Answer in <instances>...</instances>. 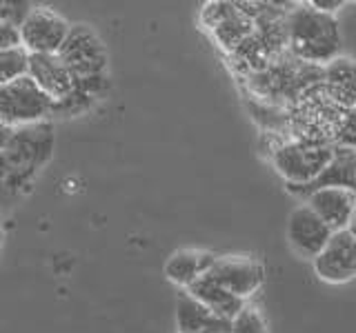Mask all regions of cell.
Returning a JSON list of instances; mask_svg holds the SVG:
<instances>
[{"mask_svg": "<svg viewBox=\"0 0 356 333\" xmlns=\"http://www.w3.org/2000/svg\"><path fill=\"white\" fill-rule=\"evenodd\" d=\"M29 9H31V5H27V3H0V22L20 27L22 20L27 18Z\"/></svg>", "mask_w": 356, "mask_h": 333, "instance_id": "44dd1931", "label": "cell"}, {"mask_svg": "<svg viewBox=\"0 0 356 333\" xmlns=\"http://www.w3.org/2000/svg\"><path fill=\"white\" fill-rule=\"evenodd\" d=\"M70 22L49 7H31L18 27L20 44L27 53H58L70 33Z\"/></svg>", "mask_w": 356, "mask_h": 333, "instance_id": "ba28073f", "label": "cell"}, {"mask_svg": "<svg viewBox=\"0 0 356 333\" xmlns=\"http://www.w3.org/2000/svg\"><path fill=\"white\" fill-rule=\"evenodd\" d=\"M229 333H267V322L259 309L245 302L238 314L229 320Z\"/></svg>", "mask_w": 356, "mask_h": 333, "instance_id": "d6986e66", "label": "cell"}, {"mask_svg": "<svg viewBox=\"0 0 356 333\" xmlns=\"http://www.w3.org/2000/svg\"><path fill=\"white\" fill-rule=\"evenodd\" d=\"M305 205L332 231H343L350 227L354 205H356V194L341 187H321L305 196Z\"/></svg>", "mask_w": 356, "mask_h": 333, "instance_id": "7c38bea8", "label": "cell"}, {"mask_svg": "<svg viewBox=\"0 0 356 333\" xmlns=\"http://www.w3.org/2000/svg\"><path fill=\"white\" fill-rule=\"evenodd\" d=\"M207 275L225 291L248 302L265 282V266L250 255H222L209 266Z\"/></svg>", "mask_w": 356, "mask_h": 333, "instance_id": "9c48e42d", "label": "cell"}, {"mask_svg": "<svg viewBox=\"0 0 356 333\" xmlns=\"http://www.w3.org/2000/svg\"><path fill=\"white\" fill-rule=\"evenodd\" d=\"M321 80V67L307 65L285 51L265 69L250 76V87L267 105L292 107L309 87Z\"/></svg>", "mask_w": 356, "mask_h": 333, "instance_id": "7a4b0ae2", "label": "cell"}, {"mask_svg": "<svg viewBox=\"0 0 356 333\" xmlns=\"http://www.w3.org/2000/svg\"><path fill=\"white\" fill-rule=\"evenodd\" d=\"M185 291L192 298H196L200 305H205L214 316L225 318V320H232L245 305V300L225 291V289H222L218 282L211 280L207 273L200 275L196 282H192L185 289Z\"/></svg>", "mask_w": 356, "mask_h": 333, "instance_id": "e0dca14e", "label": "cell"}, {"mask_svg": "<svg viewBox=\"0 0 356 333\" xmlns=\"http://www.w3.org/2000/svg\"><path fill=\"white\" fill-rule=\"evenodd\" d=\"M11 131L14 129H9V127H5L3 122H0V149L5 147V144L9 142V138H11Z\"/></svg>", "mask_w": 356, "mask_h": 333, "instance_id": "cb8c5ba5", "label": "cell"}, {"mask_svg": "<svg viewBox=\"0 0 356 333\" xmlns=\"http://www.w3.org/2000/svg\"><path fill=\"white\" fill-rule=\"evenodd\" d=\"M11 47H20V31L14 25L0 22V51L11 49Z\"/></svg>", "mask_w": 356, "mask_h": 333, "instance_id": "7402d4cb", "label": "cell"}, {"mask_svg": "<svg viewBox=\"0 0 356 333\" xmlns=\"http://www.w3.org/2000/svg\"><path fill=\"white\" fill-rule=\"evenodd\" d=\"M321 89L343 111L356 109V60L339 56L321 67Z\"/></svg>", "mask_w": 356, "mask_h": 333, "instance_id": "5bb4252c", "label": "cell"}, {"mask_svg": "<svg viewBox=\"0 0 356 333\" xmlns=\"http://www.w3.org/2000/svg\"><path fill=\"white\" fill-rule=\"evenodd\" d=\"M216 255L209 251L198 249H178L170 255V260L165 262V275L167 280L174 284L187 289L192 282H196L200 275L209 271V266L214 264Z\"/></svg>", "mask_w": 356, "mask_h": 333, "instance_id": "2e32d148", "label": "cell"}, {"mask_svg": "<svg viewBox=\"0 0 356 333\" xmlns=\"http://www.w3.org/2000/svg\"><path fill=\"white\" fill-rule=\"evenodd\" d=\"M27 76L54 103H60L74 92V78L58 58V53H29Z\"/></svg>", "mask_w": 356, "mask_h": 333, "instance_id": "4fadbf2b", "label": "cell"}, {"mask_svg": "<svg viewBox=\"0 0 356 333\" xmlns=\"http://www.w3.org/2000/svg\"><path fill=\"white\" fill-rule=\"evenodd\" d=\"M321 83V80H318ZM309 87L287 111V125L296 140L334 144L345 111L323 94L321 85Z\"/></svg>", "mask_w": 356, "mask_h": 333, "instance_id": "3957f363", "label": "cell"}, {"mask_svg": "<svg viewBox=\"0 0 356 333\" xmlns=\"http://www.w3.org/2000/svg\"><path fill=\"white\" fill-rule=\"evenodd\" d=\"M54 114V100L29 76L0 85V122L9 129L38 125Z\"/></svg>", "mask_w": 356, "mask_h": 333, "instance_id": "5b68a950", "label": "cell"}, {"mask_svg": "<svg viewBox=\"0 0 356 333\" xmlns=\"http://www.w3.org/2000/svg\"><path fill=\"white\" fill-rule=\"evenodd\" d=\"M332 229L305 203L298 205L287 218L285 236L292 251L305 260H314L332 238Z\"/></svg>", "mask_w": 356, "mask_h": 333, "instance_id": "8fae6325", "label": "cell"}, {"mask_svg": "<svg viewBox=\"0 0 356 333\" xmlns=\"http://www.w3.org/2000/svg\"><path fill=\"white\" fill-rule=\"evenodd\" d=\"M314 273L327 284H345L356 278V236L350 229L334 231L314 260Z\"/></svg>", "mask_w": 356, "mask_h": 333, "instance_id": "30bf717a", "label": "cell"}, {"mask_svg": "<svg viewBox=\"0 0 356 333\" xmlns=\"http://www.w3.org/2000/svg\"><path fill=\"white\" fill-rule=\"evenodd\" d=\"M58 58L70 69L74 83L87 78L107 76L105 44L87 25H74L58 49Z\"/></svg>", "mask_w": 356, "mask_h": 333, "instance_id": "8992f818", "label": "cell"}, {"mask_svg": "<svg viewBox=\"0 0 356 333\" xmlns=\"http://www.w3.org/2000/svg\"><path fill=\"white\" fill-rule=\"evenodd\" d=\"M307 5H309L312 9L321 11V14L334 16L343 5H348V0H312V3H307Z\"/></svg>", "mask_w": 356, "mask_h": 333, "instance_id": "603a6c76", "label": "cell"}, {"mask_svg": "<svg viewBox=\"0 0 356 333\" xmlns=\"http://www.w3.org/2000/svg\"><path fill=\"white\" fill-rule=\"evenodd\" d=\"M334 147H348L356 151V109L345 111L337 138H334Z\"/></svg>", "mask_w": 356, "mask_h": 333, "instance_id": "ffe728a7", "label": "cell"}, {"mask_svg": "<svg viewBox=\"0 0 356 333\" xmlns=\"http://www.w3.org/2000/svg\"><path fill=\"white\" fill-rule=\"evenodd\" d=\"M287 51L314 67H325L341 51V29L334 16L321 14L309 5H298L285 18Z\"/></svg>", "mask_w": 356, "mask_h": 333, "instance_id": "6da1fadb", "label": "cell"}, {"mask_svg": "<svg viewBox=\"0 0 356 333\" xmlns=\"http://www.w3.org/2000/svg\"><path fill=\"white\" fill-rule=\"evenodd\" d=\"M176 327L178 333H229V320L214 316L187 291L176 298Z\"/></svg>", "mask_w": 356, "mask_h": 333, "instance_id": "9a60e30c", "label": "cell"}, {"mask_svg": "<svg viewBox=\"0 0 356 333\" xmlns=\"http://www.w3.org/2000/svg\"><path fill=\"white\" fill-rule=\"evenodd\" d=\"M334 155V144L309 142V140H287L278 144L272 153L274 169L281 173L292 194L309 187L325 171Z\"/></svg>", "mask_w": 356, "mask_h": 333, "instance_id": "277c9868", "label": "cell"}, {"mask_svg": "<svg viewBox=\"0 0 356 333\" xmlns=\"http://www.w3.org/2000/svg\"><path fill=\"white\" fill-rule=\"evenodd\" d=\"M29 71V53L22 47H11L0 51V85L18 80Z\"/></svg>", "mask_w": 356, "mask_h": 333, "instance_id": "ac0fdd59", "label": "cell"}, {"mask_svg": "<svg viewBox=\"0 0 356 333\" xmlns=\"http://www.w3.org/2000/svg\"><path fill=\"white\" fill-rule=\"evenodd\" d=\"M203 20L220 47H225L229 53L256 29L254 5L243 3H209L203 9Z\"/></svg>", "mask_w": 356, "mask_h": 333, "instance_id": "52a82bcc", "label": "cell"}, {"mask_svg": "<svg viewBox=\"0 0 356 333\" xmlns=\"http://www.w3.org/2000/svg\"><path fill=\"white\" fill-rule=\"evenodd\" d=\"M348 229L356 236V205H354V214H352V220H350V227Z\"/></svg>", "mask_w": 356, "mask_h": 333, "instance_id": "d4e9b609", "label": "cell"}, {"mask_svg": "<svg viewBox=\"0 0 356 333\" xmlns=\"http://www.w3.org/2000/svg\"><path fill=\"white\" fill-rule=\"evenodd\" d=\"M3 242H5V231H3V227H0V247H3Z\"/></svg>", "mask_w": 356, "mask_h": 333, "instance_id": "484cf974", "label": "cell"}]
</instances>
